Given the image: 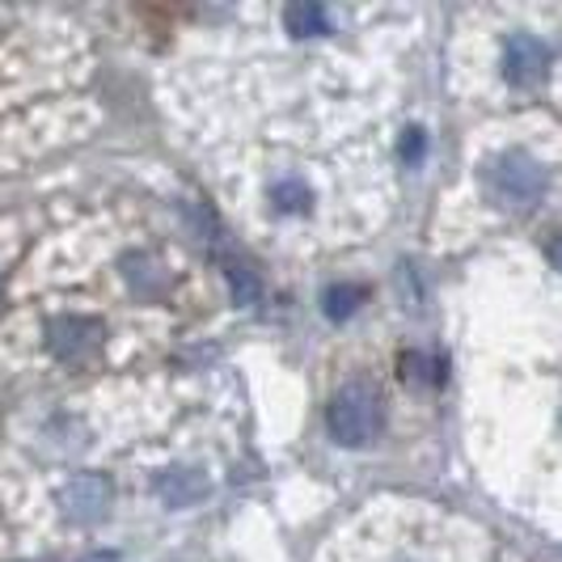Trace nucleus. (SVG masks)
<instances>
[{
    "label": "nucleus",
    "instance_id": "obj_1",
    "mask_svg": "<svg viewBox=\"0 0 562 562\" xmlns=\"http://www.w3.org/2000/svg\"><path fill=\"white\" fill-rule=\"evenodd\" d=\"M326 427H330V440L342 449H364L381 436L385 427V402L381 394L364 385V381H351L330 397V411H326Z\"/></svg>",
    "mask_w": 562,
    "mask_h": 562
},
{
    "label": "nucleus",
    "instance_id": "obj_2",
    "mask_svg": "<svg viewBox=\"0 0 562 562\" xmlns=\"http://www.w3.org/2000/svg\"><path fill=\"white\" fill-rule=\"evenodd\" d=\"M111 504H114V486L106 474H77V479L59 491V507H64V516L72 525H98V520H106Z\"/></svg>",
    "mask_w": 562,
    "mask_h": 562
},
{
    "label": "nucleus",
    "instance_id": "obj_3",
    "mask_svg": "<svg viewBox=\"0 0 562 562\" xmlns=\"http://www.w3.org/2000/svg\"><path fill=\"white\" fill-rule=\"evenodd\" d=\"M47 347L56 360H68V364H81L89 360L98 347H102V322L98 317H52L47 322Z\"/></svg>",
    "mask_w": 562,
    "mask_h": 562
},
{
    "label": "nucleus",
    "instance_id": "obj_4",
    "mask_svg": "<svg viewBox=\"0 0 562 562\" xmlns=\"http://www.w3.org/2000/svg\"><path fill=\"white\" fill-rule=\"evenodd\" d=\"M491 182H495L499 195L529 203L546 191V169L537 166L529 153H504V157L491 161Z\"/></svg>",
    "mask_w": 562,
    "mask_h": 562
},
{
    "label": "nucleus",
    "instance_id": "obj_5",
    "mask_svg": "<svg viewBox=\"0 0 562 562\" xmlns=\"http://www.w3.org/2000/svg\"><path fill=\"white\" fill-rule=\"evenodd\" d=\"M550 68V47L537 38V34H507L504 43V77L512 85H537Z\"/></svg>",
    "mask_w": 562,
    "mask_h": 562
},
{
    "label": "nucleus",
    "instance_id": "obj_6",
    "mask_svg": "<svg viewBox=\"0 0 562 562\" xmlns=\"http://www.w3.org/2000/svg\"><path fill=\"white\" fill-rule=\"evenodd\" d=\"M153 491H157L169 507H191L212 491V482H207L203 470H166V474H157Z\"/></svg>",
    "mask_w": 562,
    "mask_h": 562
},
{
    "label": "nucleus",
    "instance_id": "obj_7",
    "mask_svg": "<svg viewBox=\"0 0 562 562\" xmlns=\"http://www.w3.org/2000/svg\"><path fill=\"white\" fill-rule=\"evenodd\" d=\"M283 26L292 38H322V34H335V13L317 0H301L283 9Z\"/></svg>",
    "mask_w": 562,
    "mask_h": 562
},
{
    "label": "nucleus",
    "instance_id": "obj_8",
    "mask_svg": "<svg viewBox=\"0 0 562 562\" xmlns=\"http://www.w3.org/2000/svg\"><path fill=\"white\" fill-rule=\"evenodd\" d=\"M216 258H221V271H225V283H228V292H233V301H237V305H254V301L262 296L258 271H254L246 258H237V254H228V250H221Z\"/></svg>",
    "mask_w": 562,
    "mask_h": 562
},
{
    "label": "nucleus",
    "instance_id": "obj_9",
    "mask_svg": "<svg viewBox=\"0 0 562 562\" xmlns=\"http://www.w3.org/2000/svg\"><path fill=\"white\" fill-rule=\"evenodd\" d=\"M364 301H368L364 283H335V288H326V292H322V313H326L330 322H347V317H356V313H360Z\"/></svg>",
    "mask_w": 562,
    "mask_h": 562
},
{
    "label": "nucleus",
    "instance_id": "obj_10",
    "mask_svg": "<svg viewBox=\"0 0 562 562\" xmlns=\"http://www.w3.org/2000/svg\"><path fill=\"white\" fill-rule=\"evenodd\" d=\"M402 372L411 381H423V385H440L445 381V360H436L427 351H411V356H402Z\"/></svg>",
    "mask_w": 562,
    "mask_h": 562
},
{
    "label": "nucleus",
    "instance_id": "obj_11",
    "mask_svg": "<svg viewBox=\"0 0 562 562\" xmlns=\"http://www.w3.org/2000/svg\"><path fill=\"white\" fill-rule=\"evenodd\" d=\"M276 207H280V212H310L313 207L310 187H305V182H296V178L276 182Z\"/></svg>",
    "mask_w": 562,
    "mask_h": 562
},
{
    "label": "nucleus",
    "instance_id": "obj_12",
    "mask_svg": "<svg viewBox=\"0 0 562 562\" xmlns=\"http://www.w3.org/2000/svg\"><path fill=\"white\" fill-rule=\"evenodd\" d=\"M423 148H427V136H423V127H406V136H402V144H397L402 161H406V166H419Z\"/></svg>",
    "mask_w": 562,
    "mask_h": 562
},
{
    "label": "nucleus",
    "instance_id": "obj_13",
    "mask_svg": "<svg viewBox=\"0 0 562 562\" xmlns=\"http://www.w3.org/2000/svg\"><path fill=\"white\" fill-rule=\"evenodd\" d=\"M85 562H114V559H111V554H98V559H93V554H89V559H85Z\"/></svg>",
    "mask_w": 562,
    "mask_h": 562
}]
</instances>
